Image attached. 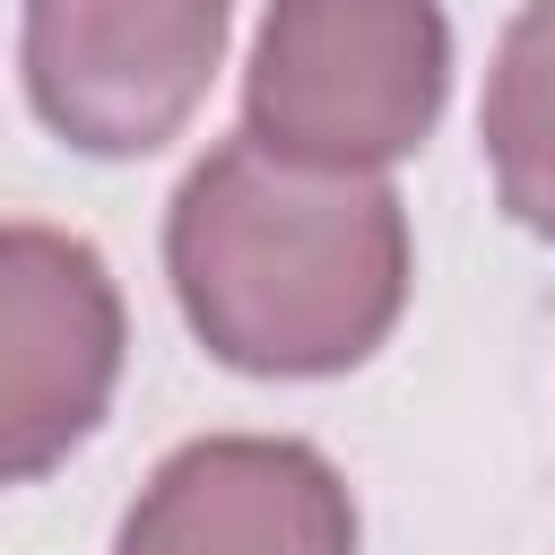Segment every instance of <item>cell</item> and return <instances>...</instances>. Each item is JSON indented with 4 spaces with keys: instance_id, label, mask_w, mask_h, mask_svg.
Segmentation results:
<instances>
[{
    "instance_id": "cell-1",
    "label": "cell",
    "mask_w": 555,
    "mask_h": 555,
    "mask_svg": "<svg viewBox=\"0 0 555 555\" xmlns=\"http://www.w3.org/2000/svg\"><path fill=\"white\" fill-rule=\"evenodd\" d=\"M165 278L191 338L260 382L356 373L408 312L416 243L382 173L208 147L165 208Z\"/></svg>"
},
{
    "instance_id": "cell-2",
    "label": "cell",
    "mask_w": 555,
    "mask_h": 555,
    "mask_svg": "<svg viewBox=\"0 0 555 555\" xmlns=\"http://www.w3.org/2000/svg\"><path fill=\"white\" fill-rule=\"evenodd\" d=\"M451 95L442 0H269L243 69V139L295 165L390 173Z\"/></svg>"
},
{
    "instance_id": "cell-3",
    "label": "cell",
    "mask_w": 555,
    "mask_h": 555,
    "mask_svg": "<svg viewBox=\"0 0 555 555\" xmlns=\"http://www.w3.org/2000/svg\"><path fill=\"white\" fill-rule=\"evenodd\" d=\"M225 26L234 0H26V104L78 156H156L199 113L225 61Z\"/></svg>"
},
{
    "instance_id": "cell-4",
    "label": "cell",
    "mask_w": 555,
    "mask_h": 555,
    "mask_svg": "<svg viewBox=\"0 0 555 555\" xmlns=\"http://www.w3.org/2000/svg\"><path fill=\"white\" fill-rule=\"evenodd\" d=\"M130 312L113 260L69 225H0V486L52 477L113 408Z\"/></svg>"
},
{
    "instance_id": "cell-5",
    "label": "cell",
    "mask_w": 555,
    "mask_h": 555,
    "mask_svg": "<svg viewBox=\"0 0 555 555\" xmlns=\"http://www.w3.org/2000/svg\"><path fill=\"white\" fill-rule=\"evenodd\" d=\"M113 555H356V494L295 434H199L156 460Z\"/></svg>"
},
{
    "instance_id": "cell-6",
    "label": "cell",
    "mask_w": 555,
    "mask_h": 555,
    "mask_svg": "<svg viewBox=\"0 0 555 555\" xmlns=\"http://www.w3.org/2000/svg\"><path fill=\"white\" fill-rule=\"evenodd\" d=\"M477 147L503 217L555 243V0L512 9L486 69V104H477Z\"/></svg>"
}]
</instances>
